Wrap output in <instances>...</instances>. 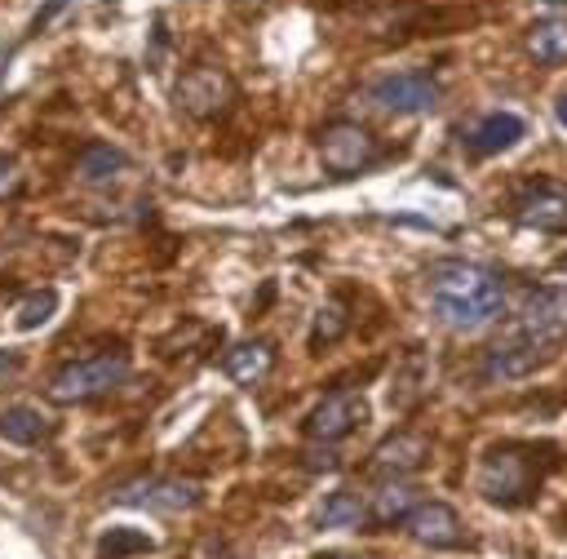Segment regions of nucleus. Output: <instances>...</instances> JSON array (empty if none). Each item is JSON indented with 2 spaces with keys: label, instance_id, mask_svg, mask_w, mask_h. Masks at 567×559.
Returning a JSON list of instances; mask_svg holds the SVG:
<instances>
[{
  "label": "nucleus",
  "instance_id": "obj_28",
  "mask_svg": "<svg viewBox=\"0 0 567 559\" xmlns=\"http://www.w3.org/2000/svg\"><path fill=\"white\" fill-rule=\"evenodd\" d=\"M62 4H66V0H49V4H44V9L35 13V22H31V31H40V27H44V22H49V18H53V13L62 9Z\"/></svg>",
  "mask_w": 567,
  "mask_h": 559
},
{
  "label": "nucleus",
  "instance_id": "obj_9",
  "mask_svg": "<svg viewBox=\"0 0 567 559\" xmlns=\"http://www.w3.org/2000/svg\"><path fill=\"white\" fill-rule=\"evenodd\" d=\"M554 359V346L545 342H532V337H509V342H496L487 355H483V377L487 382H523L532 377L536 368H545Z\"/></svg>",
  "mask_w": 567,
  "mask_h": 559
},
{
  "label": "nucleus",
  "instance_id": "obj_23",
  "mask_svg": "<svg viewBox=\"0 0 567 559\" xmlns=\"http://www.w3.org/2000/svg\"><path fill=\"white\" fill-rule=\"evenodd\" d=\"M425 382H430V373H425V364L412 355V359H408V373H399L394 386H390V404H394V408H412V404L425 395Z\"/></svg>",
  "mask_w": 567,
  "mask_h": 559
},
{
  "label": "nucleus",
  "instance_id": "obj_11",
  "mask_svg": "<svg viewBox=\"0 0 567 559\" xmlns=\"http://www.w3.org/2000/svg\"><path fill=\"white\" fill-rule=\"evenodd\" d=\"M408 532L412 541L430 546V550H456L465 541V528H461V515L447 506V501H421L412 515H408Z\"/></svg>",
  "mask_w": 567,
  "mask_h": 559
},
{
  "label": "nucleus",
  "instance_id": "obj_4",
  "mask_svg": "<svg viewBox=\"0 0 567 559\" xmlns=\"http://www.w3.org/2000/svg\"><path fill=\"white\" fill-rule=\"evenodd\" d=\"M319 160L332 177H354V173H368L381 160V146L363 124L332 120V124L319 129Z\"/></svg>",
  "mask_w": 567,
  "mask_h": 559
},
{
  "label": "nucleus",
  "instance_id": "obj_6",
  "mask_svg": "<svg viewBox=\"0 0 567 559\" xmlns=\"http://www.w3.org/2000/svg\"><path fill=\"white\" fill-rule=\"evenodd\" d=\"M368 98L390 115H421L439 106V80L425 71H394V75H381L368 89Z\"/></svg>",
  "mask_w": 567,
  "mask_h": 559
},
{
  "label": "nucleus",
  "instance_id": "obj_19",
  "mask_svg": "<svg viewBox=\"0 0 567 559\" xmlns=\"http://www.w3.org/2000/svg\"><path fill=\"white\" fill-rule=\"evenodd\" d=\"M527 53L545 67L567 62V18H540L527 31Z\"/></svg>",
  "mask_w": 567,
  "mask_h": 559
},
{
  "label": "nucleus",
  "instance_id": "obj_31",
  "mask_svg": "<svg viewBox=\"0 0 567 559\" xmlns=\"http://www.w3.org/2000/svg\"><path fill=\"white\" fill-rule=\"evenodd\" d=\"M554 266H558V271H567V253H563V257H558V262H554Z\"/></svg>",
  "mask_w": 567,
  "mask_h": 559
},
{
  "label": "nucleus",
  "instance_id": "obj_25",
  "mask_svg": "<svg viewBox=\"0 0 567 559\" xmlns=\"http://www.w3.org/2000/svg\"><path fill=\"white\" fill-rule=\"evenodd\" d=\"M18 186H22V173H18V164H13L9 155H0V200H4V195H13Z\"/></svg>",
  "mask_w": 567,
  "mask_h": 559
},
{
  "label": "nucleus",
  "instance_id": "obj_21",
  "mask_svg": "<svg viewBox=\"0 0 567 559\" xmlns=\"http://www.w3.org/2000/svg\"><path fill=\"white\" fill-rule=\"evenodd\" d=\"M146 550H155V541L142 532V528H106L102 537H97V559H128V555H146Z\"/></svg>",
  "mask_w": 567,
  "mask_h": 559
},
{
  "label": "nucleus",
  "instance_id": "obj_3",
  "mask_svg": "<svg viewBox=\"0 0 567 559\" xmlns=\"http://www.w3.org/2000/svg\"><path fill=\"white\" fill-rule=\"evenodd\" d=\"M124 377H128V355L124 350H102V355H89V359H75L66 368H58L53 382H49V399L53 404H89V399L111 395Z\"/></svg>",
  "mask_w": 567,
  "mask_h": 559
},
{
  "label": "nucleus",
  "instance_id": "obj_16",
  "mask_svg": "<svg viewBox=\"0 0 567 559\" xmlns=\"http://www.w3.org/2000/svg\"><path fill=\"white\" fill-rule=\"evenodd\" d=\"M124 169H128V155L120 146H111V142H93V146H84L75 155V177L84 186H111Z\"/></svg>",
  "mask_w": 567,
  "mask_h": 559
},
{
  "label": "nucleus",
  "instance_id": "obj_1",
  "mask_svg": "<svg viewBox=\"0 0 567 559\" xmlns=\"http://www.w3.org/2000/svg\"><path fill=\"white\" fill-rule=\"evenodd\" d=\"M430 302L447 328L474 333L501 315L505 284L496 271H487L478 262H439L430 271Z\"/></svg>",
  "mask_w": 567,
  "mask_h": 559
},
{
  "label": "nucleus",
  "instance_id": "obj_26",
  "mask_svg": "<svg viewBox=\"0 0 567 559\" xmlns=\"http://www.w3.org/2000/svg\"><path fill=\"white\" fill-rule=\"evenodd\" d=\"M337 466V453L323 448V453H310V470H332Z\"/></svg>",
  "mask_w": 567,
  "mask_h": 559
},
{
  "label": "nucleus",
  "instance_id": "obj_24",
  "mask_svg": "<svg viewBox=\"0 0 567 559\" xmlns=\"http://www.w3.org/2000/svg\"><path fill=\"white\" fill-rule=\"evenodd\" d=\"M53 311H58V293H53V288H44V293H35V297H27V302L18 306L13 324H18L22 333H31V328L49 324V319H53Z\"/></svg>",
  "mask_w": 567,
  "mask_h": 559
},
{
  "label": "nucleus",
  "instance_id": "obj_27",
  "mask_svg": "<svg viewBox=\"0 0 567 559\" xmlns=\"http://www.w3.org/2000/svg\"><path fill=\"white\" fill-rule=\"evenodd\" d=\"M18 368H22V355H18V350H4V355H0V377H13Z\"/></svg>",
  "mask_w": 567,
  "mask_h": 559
},
{
  "label": "nucleus",
  "instance_id": "obj_5",
  "mask_svg": "<svg viewBox=\"0 0 567 559\" xmlns=\"http://www.w3.org/2000/svg\"><path fill=\"white\" fill-rule=\"evenodd\" d=\"M173 98H177V106H182L186 115L213 120V115H221V111L235 102V80H230L221 67H213V62H195V67L182 71Z\"/></svg>",
  "mask_w": 567,
  "mask_h": 559
},
{
  "label": "nucleus",
  "instance_id": "obj_12",
  "mask_svg": "<svg viewBox=\"0 0 567 559\" xmlns=\"http://www.w3.org/2000/svg\"><path fill=\"white\" fill-rule=\"evenodd\" d=\"M461 138H465L470 155H501L518 138H527V120L514 115V111H492V115H478Z\"/></svg>",
  "mask_w": 567,
  "mask_h": 559
},
{
  "label": "nucleus",
  "instance_id": "obj_17",
  "mask_svg": "<svg viewBox=\"0 0 567 559\" xmlns=\"http://www.w3.org/2000/svg\"><path fill=\"white\" fill-rule=\"evenodd\" d=\"M416 506H421V488H416V484H403V479H390V484H381V488L372 492L368 519L381 524V528H390V524L408 519Z\"/></svg>",
  "mask_w": 567,
  "mask_h": 559
},
{
  "label": "nucleus",
  "instance_id": "obj_10",
  "mask_svg": "<svg viewBox=\"0 0 567 559\" xmlns=\"http://www.w3.org/2000/svg\"><path fill=\"white\" fill-rule=\"evenodd\" d=\"M514 222L540 235H563L567 231V191L554 182H527L514 195Z\"/></svg>",
  "mask_w": 567,
  "mask_h": 559
},
{
  "label": "nucleus",
  "instance_id": "obj_2",
  "mask_svg": "<svg viewBox=\"0 0 567 559\" xmlns=\"http://www.w3.org/2000/svg\"><path fill=\"white\" fill-rule=\"evenodd\" d=\"M558 466V448L554 444H527V439H509V444H492L478 461V492L483 501L501 506V510H518L527 501H536L545 475Z\"/></svg>",
  "mask_w": 567,
  "mask_h": 559
},
{
  "label": "nucleus",
  "instance_id": "obj_29",
  "mask_svg": "<svg viewBox=\"0 0 567 559\" xmlns=\"http://www.w3.org/2000/svg\"><path fill=\"white\" fill-rule=\"evenodd\" d=\"M554 120H558V129H567V93L554 102Z\"/></svg>",
  "mask_w": 567,
  "mask_h": 559
},
{
  "label": "nucleus",
  "instance_id": "obj_18",
  "mask_svg": "<svg viewBox=\"0 0 567 559\" xmlns=\"http://www.w3.org/2000/svg\"><path fill=\"white\" fill-rule=\"evenodd\" d=\"M49 435H53V421H49L40 408H31V404H9V408H0V439L31 448V444H40V439H49Z\"/></svg>",
  "mask_w": 567,
  "mask_h": 559
},
{
  "label": "nucleus",
  "instance_id": "obj_15",
  "mask_svg": "<svg viewBox=\"0 0 567 559\" xmlns=\"http://www.w3.org/2000/svg\"><path fill=\"white\" fill-rule=\"evenodd\" d=\"M270 368H275L270 342H239V346H230V350L221 355V373H226L230 382H239V386H257Z\"/></svg>",
  "mask_w": 567,
  "mask_h": 559
},
{
  "label": "nucleus",
  "instance_id": "obj_8",
  "mask_svg": "<svg viewBox=\"0 0 567 559\" xmlns=\"http://www.w3.org/2000/svg\"><path fill=\"white\" fill-rule=\"evenodd\" d=\"M518 333L532 342H563L567 337V284H540L518 306Z\"/></svg>",
  "mask_w": 567,
  "mask_h": 559
},
{
  "label": "nucleus",
  "instance_id": "obj_7",
  "mask_svg": "<svg viewBox=\"0 0 567 559\" xmlns=\"http://www.w3.org/2000/svg\"><path fill=\"white\" fill-rule=\"evenodd\" d=\"M368 421V399L359 395V390H332V395H323L310 413H306V421H301V430L315 439V444H337V439H346L354 426H363Z\"/></svg>",
  "mask_w": 567,
  "mask_h": 559
},
{
  "label": "nucleus",
  "instance_id": "obj_30",
  "mask_svg": "<svg viewBox=\"0 0 567 559\" xmlns=\"http://www.w3.org/2000/svg\"><path fill=\"white\" fill-rule=\"evenodd\" d=\"M328 559H368V555H328Z\"/></svg>",
  "mask_w": 567,
  "mask_h": 559
},
{
  "label": "nucleus",
  "instance_id": "obj_22",
  "mask_svg": "<svg viewBox=\"0 0 567 559\" xmlns=\"http://www.w3.org/2000/svg\"><path fill=\"white\" fill-rule=\"evenodd\" d=\"M346 328H350V315H346V306H341V302L319 306V311H315V324H310V350L332 346V342H337Z\"/></svg>",
  "mask_w": 567,
  "mask_h": 559
},
{
  "label": "nucleus",
  "instance_id": "obj_14",
  "mask_svg": "<svg viewBox=\"0 0 567 559\" xmlns=\"http://www.w3.org/2000/svg\"><path fill=\"white\" fill-rule=\"evenodd\" d=\"M425 457H430V439H425L421 430H394V435H385V439L372 448V470L399 479V475L421 470Z\"/></svg>",
  "mask_w": 567,
  "mask_h": 559
},
{
  "label": "nucleus",
  "instance_id": "obj_20",
  "mask_svg": "<svg viewBox=\"0 0 567 559\" xmlns=\"http://www.w3.org/2000/svg\"><path fill=\"white\" fill-rule=\"evenodd\" d=\"M319 524H323V528H363V524H368V501H363L354 488H337V492L323 497Z\"/></svg>",
  "mask_w": 567,
  "mask_h": 559
},
{
  "label": "nucleus",
  "instance_id": "obj_13",
  "mask_svg": "<svg viewBox=\"0 0 567 559\" xmlns=\"http://www.w3.org/2000/svg\"><path fill=\"white\" fill-rule=\"evenodd\" d=\"M115 497L128 501V506L177 515V510H190L199 501V484L195 479H146V484H133V488H120Z\"/></svg>",
  "mask_w": 567,
  "mask_h": 559
}]
</instances>
